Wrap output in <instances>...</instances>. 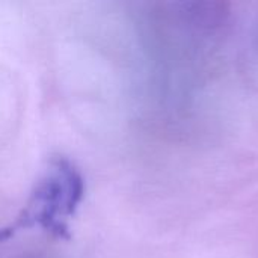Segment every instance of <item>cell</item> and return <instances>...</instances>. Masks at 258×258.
I'll use <instances>...</instances> for the list:
<instances>
[{
	"instance_id": "6da1fadb",
	"label": "cell",
	"mask_w": 258,
	"mask_h": 258,
	"mask_svg": "<svg viewBox=\"0 0 258 258\" xmlns=\"http://www.w3.org/2000/svg\"><path fill=\"white\" fill-rule=\"evenodd\" d=\"M83 195V181L74 166L65 159H54L47 174L38 181L29 203L17 221L0 230V240L18 228L41 227L56 237L67 239V221L74 215Z\"/></svg>"
}]
</instances>
